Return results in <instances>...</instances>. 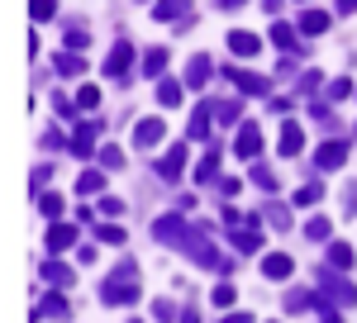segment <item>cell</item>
Instances as JSON below:
<instances>
[{"label": "cell", "instance_id": "obj_1", "mask_svg": "<svg viewBox=\"0 0 357 323\" xmlns=\"http://www.w3.org/2000/svg\"><path fill=\"white\" fill-rule=\"evenodd\" d=\"M100 299H105L110 309H124V304H134V299H138V267H134V262L114 267L110 276L100 281Z\"/></svg>", "mask_w": 357, "mask_h": 323}, {"label": "cell", "instance_id": "obj_2", "mask_svg": "<svg viewBox=\"0 0 357 323\" xmlns=\"http://www.w3.org/2000/svg\"><path fill=\"white\" fill-rule=\"evenodd\" d=\"M319 295L348 309V304H357V285H353V281H343V276H333V271H324V267H319Z\"/></svg>", "mask_w": 357, "mask_h": 323}, {"label": "cell", "instance_id": "obj_3", "mask_svg": "<svg viewBox=\"0 0 357 323\" xmlns=\"http://www.w3.org/2000/svg\"><path fill=\"white\" fill-rule=\"evenodd\" d=\"M100 119H86V124H77V134H72V152L77 157H96V138H100Z\"/></svg>", "mask_w": 357, "mask_h": 323}, {"label": "cell", "instance_id": "obj_4", "mask_svg": "<svg viewBox=\"0 0 357 323\" xmlns=\"http://www.w3.org/2000/svg\"><path fill=\"white\" fill-rule=\"evenodd\" d=\"M129 62H134V43L129 38H119L110 48V57H105V77H119V81H129L124 72H129Z\"/></svg>", "mask_w": 357, "mask_h": 323}, {"label": "cell", "instance_id": "obj_5", "mask_svg": "<svg viewBox=\"0 0 357 323\" xmlns=\"http://www.w3.org/2000/svg\"><path fill=\"white\" fill-rule=\"evenodd\" d=\"M33 319H57V323H67V319H72V304H67V295H62V290H53V295L38 299Z\"/></svg>", "mask_w": 357, "mask_h": 323}, {"label": "cell", "instance_id": "obj_6", "mask_svg": "<svg viewBox=\"0 0 357 323\" xmlns=\"http://www.w3.org/2000/svg\"><path fill=\"white\" fill-rule=\"evenodd\" d=\"M343 162H348V143H338V138L319 143V152H314V166H319V171H338Z\"/></svg>", "mask_w": 357, "mask_h": 323}, {"label": "cell", "instance_id": "obj_7", "mask_svg": "<svg viewBox=\"0 0 357 323\" xmlns=\"http://www.w3.org/2000/svg\"><path fill=\"white\" fill-rule=\"evenodd\" d=\"M234 152L252 166V162H257V152H262V129H257V124H243V129H238V143H234Z\"/></svg>", "mask_w": 357, "mask_h": 323}, {"label": "cell", "instance_id": "obj_8", "mask_svg": "<svg viewBox=\"0 0 357 323\" xmlns=\"http://www.w3.org/2000/svg\"><path fill=\"white\" fill-rule=\"evenodd\" d=\"M276 143H281V157H296L305 148V129L296 119H281V138H276Z\"/></svg>", "mask_w": 357, "mask_h": 323}, {"label": "cell", "instance_id": "obj_9", "mask_svg": "<svg viewBox=\"0 0 357 323\" xmlns=\"http://www.w3.org/2000/svg\"><path fill=\"white\" fill-rule=\"evenodd\" d=\"M234 247H238V252H262V228H257L252 214H248L243 228H234Z\"/></svg>", "mask_w": 357, "mask_h": 323}, {"label": "cell", "instance_id": "obj_10", "mask_svg": "<svg viewBox=\"0 0 357 323\" xmlns=\"http://www.w3.org/2000/svg\"><path fill=\"white\" fill-rule=\"evenodd\" d=\"M262 271H267V281H291L296 262H291V252H267L262 257Z\"/></svg>", "mask_w": 357, "mask_h": 323}, {"label": "cell", "instance_id": "obj_11", "mask_svg": "<svg viewBox=\"0 0 357 323\" xmlns=\"http://www.w3.org/2000/svg\"><path fill=\"white\" fill-rule=\"evenodd\" d=\"M210 77H215V62H210V53H195L191 62H186V86H195V90H200Z\"/></svg>", "mask_w": 357, "mask_h": 323}, {"label": "cell", "instance_id": "obj_12", "mask_svg": "<svg viewBox=\"0 0 357 323\" xmlns=\"http://www.w3.org/2000/svg\"><path fill=\"white\" fill-rule=\"evenodd\" d=\"M272 38H276V48H281V53H305V38L286 24V19H276V24H272Z\"/></svg>", "mask_w": 357, "mask_h": 323}, {"label": "cell", "instance_id": "obj_13", "mask_svg": "<svg viewBox=\"0 0 357 323\" xmlns=\"http://www.w3.org/2000/svg\"><path fill=\"white\" fill-rule=\"evenodd\" d=\"M234 77V86L243 90V95H272V81L257 77V72H229Z\"/></svg>", "mask_w": 357, "mask_h": 323}, {"label": "cell", "instance_id": "obj_14", "mask_svg": "<svg viewBox=\"0 0 357 323\" xmlns=\"http://www.w3.org/2000/svg\"><path fill=\"white\" fill-rule=\"evenodd\" d=\"M162 134H167L162 119H143V124L134 129V148H158V143H162Z\"/></svg>", "mask_w": 357, "mask_h": 323}, {"label": "cell", "instance_id": "obj_15", "mask_svg": "<svg viewBox=\"0 0 357 323\" xmlns=\"http://www.w3.org/2000/svg\"><path fill=\"white\" fill-rule=\"evenodd\" d=\"M229 48L252 62V57H257V48H262V38H257V33H248V29H234V33H229Z\"/></svg>", "mask_w": 357, "mask_h": 323}, {"label": "cell", "instance_id": "obj_16", "mask_svg": "<svg viewBox=\"0 0 357 323\" xmlns=\"http://www.w3.org/2000/svg\"><path fill=\"white\" fill-rule=\"evenodd\" d=\"M181 171H186V148L176 143V148H172V152H167V157L158 162V176H167V181H176Z\"/></svg>", "mask_w": 357, "mask_h": 323}, {"label": "cell", "instance_id": "obj_17", "mask_svg": "<svg viewBox=\"0 0 357 323\" xmlns=\"http://www.w3.org/2000/svg\"><path fill=\"white\" fill-rule=\"evenodd\" d=\"M72 242H77V228L72 223H53L48 228V252H67Z\"/></svg>", "mask_w": 357, "mask_h": 323}, {"label": "cell", "instance_id": "obj_18", "mask_svg": "<svg viewBox=\"0 0 357 323\" xmlns=\"http://www.w3.org/2000/svg\"><path fill=\"white\" fill-rule=\"evenodd\" d=\"M329 24H333L329 10H305V15H301V33H310V38H314V33H324Z\"/></svg>", "mask_w": 357, "mask_h": 323}, {"label": "cell", "instance_id": "obj_19", "mask_svg": "<svg viewBox=\"0 0 357 323\" xmlns=\"http://www.w3.org/2000/svg\"><path fill=\"white\" fill-rule=\"evenodd\" d=\"M215 176H220V148H210V152L200 157V166H195V181H200V186H210Z\"/></svg>", "mask_w": 357, "mask_h": 323}, {"label": "cell", "instance_id": "obj_20", "mask_svg": "<svg viewBox=\"0 0 357 323\" xmlns=\"http://www.w3.org/2000/svg\"><path fill=\"white\" fill-rule=\"evenodd\" d=\"M210 124H215V109H210V100L191 114V138H210Z\"/></svg>", "mask_w": 357, "mask_h": 323}, {"label": "cell", "instance_id": "obj_21", "mask_svg": "<svg viewBox=\"0 0 357 323\" xmlns=\"http://www.w3.org/2000/svg\"><path fill=\"white\" fill-rule=\"evenodd\" d=\"M43 281H48L53 290H67V285H72V267H62V262H48V267H43Z\"/></svg>", "mask_w": 357, "mask_h": 323}, {"label": "cell", "instance_id": "obj_22", "mask_svg": "<svg viewBox=\"0 0 357 323\" xmlns=\"http://www.w3.org/2000/svg\"><path fill=\"white\" fill-rule=\"evenodd\" d=\"M329 267L333 271H348V267H353V247H348V242H329Z\"/></svg>", "mask_w": 357, "mask_h": 323}, {"label": "cell", "instance_id": "obj_23", "mask_svg": "<svg viewBox=\"0 0 357 323\" xmlns=\"http://www.w3.org/2000/svg\"><path fill=\"white\" fill-rule=\"evenodd\" d=\"M162 67H167V48H148L143 53V77H162Z\"/></svg>", "mask_w": 357, "mask_h": 323}, {"label": "cell", "instance_id": "obj_24", "mask_svg": "<svg viewBox=\"0 0 357 323\" xmlns=\"http://www.w3.org/2000/svg\"><path fill=\"white\" fill-rule=\"evenodd\" d=\"M210 109H215V124H238V114H243L234 100H210Z\"/></svg>", "mask_w": 357, "mask_h": 323}, {"label": "cell", "instance_id": "obj_25", "mask_svg": "<svg viewBox=\"0 0 357 323\" xmlns=\"http://www.w3.org/2000/svg\"><path fill=\"white\" fill-rule=\"evenodd\" d=\"M262 219H267V223H276V228H281V233H286V228H291V205H267V210H262Z\"/></svg>", "mask_w": 357, "mask_h": 323}, {"label": "cell", "instance_id": "obj_26", "mask_svg": "<svg viewBox=\"0 0 357 323\" xmlns=\"http://www.w3.org/2000/svg\"><path fill=\"white\" fill-rule=\"evenodd\" d=\"M314 304H319V299L310 295V290H291V295H286V314H305V309H314Z\"/></svg>", "mask_w": 357, "mask_h": 323}, {"label": "cell", "instance_id": "obj_27", "mask_svg": "<svg viewBox=\"0 0 357 323\" xmlns=\"http://www.w3.org/2000/svg\"><path fill=\"white\" fill-rule=\"evenodd\" d=\"M181 90H186L181 81H162V86H158V100H162V105L172 109V105H181Z\"/></svg>", "mask_w": 357, "mask_h": 323}, {"label": "cell", "instance_id": "obj_28", "mask_svg": "<svg viewBox=\"0 0 357 323\" xmlns=\"http://www.w3.org/2000/svg\"><path fill=\"white\" fill-rule=\"evenodd\" d=\"M329 228H333L329 219H324V214H314L310 223H305V238H310V242H324V238H329Z\"/></svg>", "mask_w": 357, "mask_h": 323}, {"label": "cell", "instance_id": "obj_29", "mask_svg": "<svg viewBox=\"0 0 357 323\" xmlns=\"http://www.w3.org/2000/svg\"><path fill=\"white\" fill-rule=\"evenodd\" d=\"M248 176H252L262 190H276V171H272V166H262V162H252V166H248Z\"/></svg>", "mask_w": 357, "mask_h": 323}, {"label": "cell", "instance_id": "obj_30", "mask_svg": "<svg viewBox=\"0 0 357 323\" xmlns=\"http://www.w3.org/2000/svg\"><path fill=\"white\" fill-rule=\"evenodd\" d=\"M96 238H100V242H110V247H119V242L129 238V233H124L119 223H96Z\"/></svg>", "mask_w": 357, "mask_h": 323}, {"label": "cell", "instance_id": "obj_31", "mask_svg": "<svg viewBox=\"0 0 357 323\" xmlns=\"http://www.w3.org/2000/svg\"><path fill=\"white\" fill-rule=\"evenodd\" d=\"M57 72H62V77H82L86 67H82V57H77V53H57Z\"/></svg>", "mask_w": 357, "mask_h": 323}, {"label": "cell", "instance_id": "obj_32", "mask_svg": "<svg viewBox=\"0 0 357 323\" xmlns=\"http://www.w3.org/2000/svg\"><path fill=\"white\" fill-rule=\"evenodd\" d=\"M77 190H86V195H100V190H105V176H100V171H82Z\"/></svg>", "mask_w": 357, "mask_h": 323}, {"label": "cell", "instance_id": "obj_33", "mask_svg": "<svg viewBox=\"0 0 357 323\" xmlns=\"http://www.w3.org/2000/svg\"><path fill=\"white\" fill-rule=\"evenodd\" d=\"M38 210L57 223V219H62V195H38Z\"/></svg>", "mask_w": 357, "mask_h": 323}, {"label": "cell", "instance_id": "obj_34", "mask_svg": "<svg viewBox=\"0 0 357 323\" xmlns=\"http://www.w3.org/2000/svg\"><path fill=\"white\" fill-rule=\"evenodd\" d=\"M181 15H186V5H176V0H167V5H158V10H153V19H181Z\"/></svg>", "mask_w": 357, "mask_h": 323}, {"label": "cell", "instance_id": "obj_35", "mask_svg": "<svg viewBox=\"0 0 357 323\" xmlns=\"http://www.w3.org/2000/svg\"><path fill=\"white\" fill-rule=\"evenodd\" d=\"M77 105L82 109H100V90H96V86H82V90H77Z\"/></svg>", "mask_w": 357, "mask_h": 323}, {"label": "cell", "instance_id": "obj_36", "mask_svg": "<svg viewBox=\"0 0 357 323\" xmlns=\"http://www.w3.org/2000/svg\"><path fill=\"white\" fill-rule=\"evenodd\" d=\"M100 166H105V171H119V166H124V152H119V148H100Z\"/></svg>", "mask_w": 357, "mask_h": 323}, {"label": "cell", "instance_id": "obj_37", "mask_svg": "<svg viewBox=\"0 0 357 323\" xmlns=\"http://www.w3.org/2000/svg\"><path fill=\"white\" fill-rule=\"evenodd\" d=\"M319 195H324V190H319L314 181H310V186H301V190H296V205H319Z\"/></svg>", "mask_w": 357, "mask_h": 323}, {"label": "cell", "instance_id": "obj_38", "mask_svg": "<svg viewBox=\"0 0 357 323\" xmlns=\"http://www.w3.org/2000/svg\"><path fill=\"white\" fill-rule=\"evenodd\" d=\"M172 314H176L172 299H158V304H153V323H172Z\"/></svg>", "mask_w": 357, "mask_h": 323}, {"label": "cell", "instance_id": "obj_39", "mask_svg": "<svg viewBox=\"0 0 357 323\" xmlns=\"http://www.w3.org/2000/svg\"><path fill=\"white\" fill-rule=\"evenodd\" d=\"M343 95H353V81H348V77H338L329 86V100H343Z\"/></svg>", "mask_w": 357, "mask_h": 323}, {"label": "cell", "instance_id": "obj_40", "mask_svg": "<svg viewBox=\"0 0 357 323\" xmlns=\"http://www.w3.org/2000/svg\"><path fill=\"white\" fill-rule=\"evenodd\" d=\"M210 304H220V309H229L234 304V285H215V299Z\"/></svg>", "mask_w": 357, "mask_h": 323}, {"label": "cell", "instance_id": "obj_41", "mask_svg": "<svg viewBox=\"0 0 357 323\" xmlns=\"http://www.w3.org/2000/svg\"><path fill=\"white\" fill-rule=\"evenodd\" d=\"M53 15H57L53 0H33V19H53Z\"/></svg>", "mask_w": 357, "mask_h": 323}, {"label": "cell", "instance_id": "obj_42", "mask_svg": "<svg viewBox=\"0 0 357 323\" xmlns=\"http://www.w3.org/2000/svg\"><path fill=\"white\" fill-rule=\"evenodd\" d=\"M86 43H91V38H86L82 29H72V33H67V53H82Z\"/></svg>", "mask_w": 357, "mask_h": 323}, {"label": "cell", "instance_id": "obj_43", "mask_svg": "<svg viewBox=\"0 0 357 323\" xmlns=\"http://www.w3.org/2000/svg\"><path fill=\"white\" fill-rule=\"evenodd\" d=\"M100 210H105V214H119V210H124V200H114V195H100Z\"/></svg>", "mask_w": 357, "mask_h": 323}, {"label": "cell", "instance_id": "obj_44", "mask_svg": "<svg viewBox=\"0 0 357 323\" xmlns=\"http://www.w3.org/2000/svg\"><path fill=\"white\" fill-rule=\"evenodd\" d=\"M343 210H348V214H357V181L348 186V195H343Z\"/></svg>", "mask_w": 357, "mask_h": 323}, {"label": "cell", "instance_id": "obj_45", "mask_svg": "<svg viewBox=\"0 0 357 323\" xmlns=\"http://www.w3.org/2000/svg\"><path fill=\"white\" fill-rule=\"evenodd\" d=\"M220 323H252V314H229V319H220Z\"/></svg>", "mask_w": 357, "mask_h": 323}, {"label": "cell", "instance_id": "obj_46", "mask_svg": "<svg viewBox=\"0 0 357 323\" xmlns=\"http://www.w3.org/2000/svg\"><path fill=\"white\" fill-rule=\"evenodd\" d=\"M319 323H338V314H324V319H319Z\"/></svg>", "mask_w": 357, "mask_h": 323}, {"label": "cell", "instance_id": "obj_47", "mask_svg": "<svg viewBox=\"0 0 357 323\" xmlns=\"http://www.w3.org/2000/svg\"><path fill=\"white\" fill-rule=\"evenodd\" d=\"M129 323H138V319H129Z\"/></svg>", "mask_w": 357, "mask_h": 323}]
</instances>
